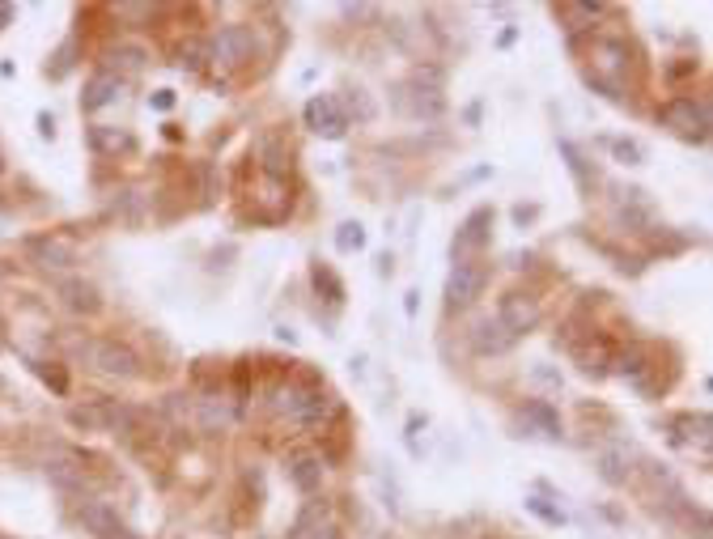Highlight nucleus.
I'll return each instance as SVG.
<instances>
[{"label": "nucleus", "mask_w": 713, "mask_h": 539, "mask_svg": "<svg viewBox=\"0 0 713 539\" xmlns=\"http://www.w3.org/2000/svg\"><path fill=\"white\" fill-rule=\"evenodd\" d=\"M276 408H280V416H289L297 425H319L323 416L336 412V399L327 391H319V387H285L280 399H276Z\"/></svg>", "instance_id": "nucleus-1"}, {"label": "nucleus", "mask_w": 713, "mask_h": 539, "mask_svg": "<svg viewBox=\"0 0 713 539\" xmlns=\"http://www.w3.org/2000/svg\"><path fill=\"white\" fill-rule=\"evenodd\" d=\"M209 56L217 64H246L251 56H255V30L251 26H221V30L212 34L209 43Z\"/></svg>", "instance_id": "nucleus-2"}, {"label": "nucleus", "mask_w": 713, "mask_h": 539, "mask_svg": "<svg viewBox=\"0 0 713 539\" xmlns=\"http://www.w3.org/2000/svg\"><path fill=\"white\" fill-rule=\"evenodd\" d=\"M302 119H306L310 132H319V136H327V141H340L344 132H348V115H344V107L331 98V94L310 98L306 111H302Z\"/></svg>", "instance_id": "nucleus-3"}, {"label": "nucleus", "mask_w": 713, "mask_h": 539, "mask_svg": "<svg viewBox=\"0 0 713 539\" xmlns=\"http://www.w3.org/2000/svg\"><path fill=\"white\" fill-rule=\"evenodd\" d=\"M85 357H90V365H94V370H102V374L132 378L136 370H141L136 353H132V348H124V344H115V340H90V344H85Z\"/></svg>", "instance_id": "nucleus-4"}, {"label": "nucleus", "mask_w": 713, "mask_h": 539, "mask_svg": "<svg viewBox=\"0 0 713 539\" xmlns=\"http://www.w3.org/2000/svg\"><path fill=\"white\" fill-rule=\"evenodd\" d=\"M488 272L480 268V263H454L451 280H446V302L451 306H468V302H476L480 297V289H485Z\"/></svg>", "instance_id": "nucleus-5"}, {"label": "nucleus", "mask_w": 713, "mask_h": 539, "mask_svg": "<svg viewBox=\"0 0 713 539\" xmlns=\"http://www.w3.org/2000/svg\"><path fill=\"white\" fill-rule=\"evenodd\" d=\"M497 323L510 331V336H522L539 323V306H535L527 294H505L502 297V311H497Z\"/></svg>", "instance_id": "nucleus-6"}, {"label": "nucleus", "mask_w": 713, "mask_h": 539, "mask_svg": "<svg viewBox=\"0 0 713 539\" xmlns=\"http://www.w3.org/2000/svg\"><path fill=\"white\" fill-rule=\"evenodd\" d=\"M666 124L683 136H692V141H705V132H709V111L697 107L692 98H675L666 107Z\"/></svg>", "instance_id": "nucleus-7"}, {"label": "nucleus", "mask_w": 713, "mask_h": 539, "mask_svg": "<svg viewBox=\"0 0 713 539\" xmlns=\"http://www.w3.org/2000/svg\"><path fill=\"white\" fill-rule=\"evenodd\" d=\"M514 340L519 336H510L497 319H480L476 323V331H471V344H476V353H485V357H502V353H510L514 348Z\"/></svg>", "instance_id": "nucleus-8"}, {"label": "nucleus", "mask_w": 713, "mask_h": 539, "mask_svg": "<svg viewBox=\"0 0 713 539\" xmlns=\"http://www.w3.org/2000/svg\"><path fill=\"white\" fill-rule=\"evenodd\" d=\"M289 539H336V526L327 523V506H323V501H310V506L297 514Z\"/></svg>", "instance_id": "nucleus-9"}, {"label": "nucleus", "mask_w": 713, "mask_h": 539, "mask_svg": "<svg viewBox=\"0 0 713 539\" xmlns=\"http://www.w3.org/2000/svg\"><path fill=\"white\" fill-rule=\"evenodd\" d=\"M119 90H124V77L102 68V73H94V77H90V85H85L82 107H85V111H102L107 102H115V94H119Z\"/></svg>", "instance_id": "nucleus-10"}, {"label": "nucleus", "mask_w": 713, "mask_h": 539, "mask_svg": "<svg viewBox=\"0 0 713 539\" xmlns=\"http://www.w3.org/2000/svg\"><path fill=\"white\" fill-rule=\"evenodd\" d=\"M289 480L302 492H314L319 484H323V458L310 455V450H297V455H289Z\"/></svg>", "instance_id": "nucleus-11"}, {"label": "nucleus", "mask_w": 713, "mask_h": 539, "mask_svg": "<svg viewBox=\"0 0 713 539\" xmlns=\"http://www.w3.org/2000/svg\"><path fill=\"white\" fill-rule=\"evenodd\" d=\"M488 226H493V209H476V213L463 221L459 238H454V255H463L471 246H485L488 243Z\"/></svg>", "instance_id": "nucleus-12"}, {"label": "nucleus", "mask_w": 713, "mask_h": 539, "mask_svg": "<svg viewBox=\"0 0 713 539\" xmlns=\"http://www.w3.org/2000/svg\"><path fill=\"white\" fill-rule=\"evenodd\" d=\"M82 523L90 526L98 539H128L124 523H119V518H115L107 506H82Z\"/></svg>", "instance_id": "nucleus-13"}, {"label": "nucleus", "mask_w": 713, "mask_h": 539, "mask_svg": "<svg viewBox=\"0 0 713 539\" xmlns=\"http://www.w3.org/2000/svg\"><path fill=\"white\" fill-rule=\"evenodd\" d=\"M90 149L94 153H119V149H132V136L119 128H90Z\"/></svg>", "instance_id": "nucleus-14"}, {"label": "nucleus", "mask_w": 713, "mask_h": 539, "mask_svg": "<svg viewBox=\"0 0 713 539\" xmlns=\"http://www.w3.org/2000/svg\"><path fill=\"white\" fill-rule=\"evenodd\" d=\"M34 255H39L43 263L64 268V263H73V246H64L60 238H39V243H34Z\"/></svg>", "instance_id": "nucleus-15"}, {"label": "nucleus", "mask_w": 713, "mask_h": 539, "mask_svg": "<svg viewBox=\"0 0 713 539\" xmlns=\"http://www.w3.org/2000/svg\"><path fill=\"white\" fill-rule=\"evenodd\" d=\"M561 158L569 162V170H573V179H578V187H582V192H590V187H595V179H590V170H586L582 149H578V145H569V141H561Z\"/></svg>", "instance_id": "nucleus-16"}, {"label": "nucleus", "mask_w": 713, "mask_h": 539, "mask_svg": "<svg viewBox=\"0 0 713 539\" xmlns=\"http://www.w3.org/2000/svg\"><path fill=\"white\" fill-rule=\"evenodd\" d=\"M336 246H340V251H361V246H365V229L356 226V221H344L340 234H336Z\"/></svg>", "instance_id": "nucleus-17"}, {"label": "nucleus", "mask_w": 713, "mask_h": 539, "mask_svg": "<svg viewBox=\"0 0 713 539\" xmlns=\"http://www.w3.org/2000/svg\"><path fill=\"white\" fill-rule=\"evenodd\" d=\"M527 509H531V514H539V518H544V523H552V526H561V523H565V509L548 506L544 497H527Z\"/></svg>", "instance_id": "nucleus-18"}, {"label": "nucleus", "mask_w": 713, "mask_h": 539, "mask_svg": "<svg viewBox=\"0 0 713 539\" xmlns=\"http://www.w3.org/2000/svg\"><path fill=\"white\" fill-rule=\"evenodd\" d=\"M314 285H319V294H323V289H327V294H331V302H340V297H344V285H340V280H336V277H331V272H327L323 263L314 268Z\"/></svg>", "instance_id": "nucleus-19"}, {"label": "nucleus", "mask_w": 713, "mask_h": 539, "mask_svg": "<svg viewBox=\"0 0 713 539\" xmlns=\"http://www.w3.org/2000/svg\"><path fill=\"white\" fill-rule=\"evenodd\" d=\"M612 153H616L624 166H641V145H637V141H612Z\"/></svg>", "instance_id": "nucleus-20"}, {"label": "nucleus", "mask_w": 713, "mask_h": 539, "mask_svg": "<svg viewBox=\"0 0 713 539\" xmlns=\"http://www.w3.org/2000/svg\"><path fill=\"white\" fill-rule=\"evenodd\" d=\"M68 302H73V306H77V311H94L98 306V297H94V289H90V285H68Z\"/></svg>", "instance_id": "nucleus-21"}, {"label": "nucleus", "mask_w": 713, "mask_h": 539, "mask_svg": "<svg viewBox=\"0 0 713 539\" xmlns=\"http://www.w3.org/2000/svg\"><path fill=\"white\" fill-rule=\"evenodd\" d=\"M620 463H624L620 455H607V458H603V480H612V484H620V480L629 475L624 467H620Z\"/></svg>", "instance_id": "nucleus-22"}, {"label": "nucleus", "mask_w": 713, "mask_h": 539, "mask_svg": "<svg viewBox=\"0 0 713 539\" xmlns=\"http://www.w3.org/2000/svg\"><path fill=\"white\" fill-rule=\"evenodd\" d=\"M620 374H641V353H624V357H620Z\"/></svg>", "instance_id": "nucleus-23"}, {"label": "nucleus", "mask_w": 713, "mask_h": 539, "mask_svg": "<svg viewBox=\"0 0 713 539\" xmlns=\"http://www.w3.org/2000/svg\"><path fill=\"white\" fill-rule=\"evenodd\" d=\"M149 107H158V111H170V107H175V94H170V90H158V94L149 98Z\"/></svg>", "instance_id": "nucleus-24"}, {"label": "nucleus", "mask_w": 713, "mask_h": 539, "mask_svg": "<svg viewBox=\"0 0 713 539\" xmlns=\"http://www.w3.org/2000/svg\"><path fill=\"white\" fill-rule=\"evenodd\" d=\"M9 21H13V4H0V30H4Z\"/></svg>", "instance_id": "nucleus-25"}, {"label": "nucleus", "mask_w": 713, "mask_h": 539, "mask_svg": "<svg viewBox=\"0 0 713 539\" xmlns=\"http://www.w3.org/2000/svg\"><path fill=\"white\" fill-rule=\"evenodd\" d=\"M0 539H4V535H0Z\"/></svg>", "instance_id": "nucleus-26"}]
</instances>
